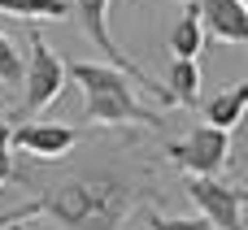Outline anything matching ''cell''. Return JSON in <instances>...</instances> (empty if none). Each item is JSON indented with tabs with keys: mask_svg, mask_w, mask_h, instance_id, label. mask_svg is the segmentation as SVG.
<instances>
[{
	"mask_svg": "<svg viewBox=\"0 0 248 230\" xmlns=\"http://www.w3.org/2000/svg\"><path fill=\"white\" fill-rule=\"evenodd\" d=\"M135 200H140L135 178L118 170H87L57 183L39 200V213H48L61 230H118L122 217L135 209Z\"/></svg>",
	"mask_w": 248,
	"mask_h": 230,
	"instance_id": "obj_1",
	"label": "cell"
},
{
	"mask_svg": "<svg viewBox=\"0 0 248 230\" xmlns=\"http://www.w3.org/2000/svg\"><path fill=\"white\" fill-rule=\"evenodd\" d=\"M65 74L78 83V91H83V113H87V122H96V126H161V117L153 113V109H144L140 104V96H135V78L131 74H122L118 65H96V61H74V65H65Z\"/></svg>",
	"mask_w": 248,
	"mask_h": 230,
	"instance_id": "obj_2",
	"label": "cell"
},
{
	"mask_svg": "<svg viewBox=\"0 0 248 230\" xmlns=\"http://www.w3.org/2000/svg\"><path fill=\"white\" fill-rule=\"evenodd\" d=\"M109 4H113V0H74V4H70V13L78 17V26H83V35L96 43V52H105V61H109V65H118L122 74H131V78H135V87H144L148 96H157V100L174 104L170 87H166V83H157V78H148V74L131 61V52H122V48H118V39L109 35Z\"/></svg>",
	"mask_w": 248,
	"mask_h": 230,
	"instance_id": "obj_3",
	"label": "cell"
},
{
	"mask_svg": "<svg viewBox=\"0 0 248 230\" xmlns=\"http://www.w3.org/2000/svg\"><path fill=\"white\" fill-rule=\"evenodd\" d=\"M65 61L44 43V35L39 30H31V61H26V70H22V109L26 113H39V109H48L61 91H65Z\"/></svg>",
	"mask_w": 248,
	"mask_h": 230,
	"instance_id": "obj_4",
	"label": "cell"
},
{
	"mask_svg": "<svg viewBox=\"0 0 248 230\" xmlns=\"http://www.w3.org/2000/svg\"><path fill=\"white\" fill-rule=\"evenodd\" d=\"M166 157H170L179 170H187L192 178H214V174H222V165H227V157H231V130L205 122V126H196L187 139L170 144Z\"/></svg>",
	"mask_w": 248,
	"mask_h": 230,
	"instance_id": "obj_5",
	"label": "cell"
},
{
	"mask_svg": "<svg viewBox=\"0 0 248 230\" xmlns=\"http://www.w3.org/2000/svg\"><path fill=\"white\" fill-rule=\"evenodd\" d=\"M187 200L201 209L209 230H244V191L231 187V183H218V174L214 178H192Z\"/></svg>",
	"mask_w": 248,
	"mask_h": 230,
	"instance_id": "obj_6",
	"label": "cell"
},
{
	"mask_svg": "<svg viewBox=\"0 0 248 230\" xmlns=\"http://www.w3.org/2000/svg\"><path fill=\"white\" fill-rule=\"evenodd\" d=\"M9 144L13 148H26L39 161H57V157H65L78 144V130L74 126H61V122H22V126L9 130Z\"/></svg>",
	"mask_w": 248,
	"mask_h": 230,
	"instance_id": "obj_7",
	"label": "cell"
},
{
	"mask_svg": "<svg viewBox=\"0 0 248 230\" xmlns=\"http://www.w3.org/2000/svg\"><path fill=\"white\" fill-rule=\"evenodd\" d=\"M196 9H201V26L209 39L248 43V9L240 0H196Z\"/></svg>",
	"mask_w": 248,
	"mask_h": 230,
	"instance_id": "obj_8",
	"label": "cell"
},
{
	"mask_svg": "<svg viewBox=\"0 0 248 230\" xmlns=\"http://www.w3.org/2000/svg\"><path fill=\"white\" fill-rule=\"evenodd\" d=\"M244 113H248V78L235 83V87H227V91H218L205 104V122L209 126H222V130H235L244 122Z\"/></svg>",
	"mask_w": 248,
	"mask_h": 230,
	"instance_id": "obj_9",
	"label": "cell"
},
{
	"mask_svg": "<svg viewBox=\"0 0 248 230\" xmlns=\"http://www.w3.org/2000/svg\"><path fill=\"white\" fill-rule=\"evenodd\" d=\"M170 52H174V57H187V61H196V57L205 52V26H201L196 0H183V17H179L174 30H170Z\"/></svg>",
	"mask_w": 248,
	"mask_h": 230,
	"instance_id": "obj_10",
	"label": "cell"
},
{
	"mask_svg": "<svg viewBox=\"0 0 248 230\" xmlns=\"http://www.w3.org/2000/svg\"><path fill=\"white\" fill-rule=\"evenodd\" d=\"M0 13L22 22H61L70 17V0H0Z\"/></svg>",
	"mask_w": 248,
	"mask_h": 230,
	"instance_id": "obj_11",
	"label": "cell"
},
{
	"mask_svg": "<svg viewBox=\"0 0 248 230\" xmlns=\"http://www.w3.org/2000/svg\"><path fill=\"white\" fill-rule=\"evenodd\" d=\"M166 87H170L174 104H196V100H201V65H196V61H187V57H174Z\"/></svg>",
	"mask_w": 248,
	"mask_h": 230,
	"instance_id": "obj_12",
	"label": "cell"
},
{
	"mask_svg": "<svg viewBox=\"0 0 248 230\" xmlns=\"http://www.w3.org/2000/svg\"><path fill=\"white\" fill-rule=\"evenodd\" d=\"M0 83H9V87H17L22 83V52L0 35Z\"/></svg>",
	"mask_w": 248,
	"mask_h": 230,
	"instance_id": "obj_13",
	"label": "cell"
},
{
	"mask_svg": "<svg viewBox=\"0 0 248 230\" xmlns=\"http://www.w3.org/2000/svg\"><path fill=\"white\" fill-rule=\"evenodd\" d=\"M148 230H209L205 217H153Z\"/></svg>",
	"mask_w": 248,
	"mask_h": 230,
	"instance_id": "obj_14",
	"label": "cell"
},
{
	"mask_svg": "<svg viewBox=\"0 0 248 230\" xmlns=\"http://www.w3.org/2000/svg\"><path fill=\"white\" fill-rule=\"evenodd\" d=\"M9 130H13V126L0 122V187L13 178V144H9Z\"/></svg>",
	"mask_w": 248,
	"mask_h": 230,
	"instance_id": "obj_15",
	"label": "cell"
},
{
	"mask_svg": "<svg viewBox=\"0 0 248 230\" xmlns=\"http://www.w3.org/2000/svg\"><path fill=\"white\" fill-rule=\"evenodd\" d=\"M26 217H39V200H35V204H26V209H9V213H0V230L13 226V222H26Z\"/></svg>",
	"mask_w": 248,
	"mask_h": 230,
	"instance_id": "obj_16",
	"label": "cell"
},
{
	"mask_svg": "<svg viewBox=\"0 0 248 230\" xmlns=\"http://www.w3.org/2000/svg\"><path fill=\"white\" fill-rule=\"evenodd\" d=\"M244 230H248V191H244Z\"/></svg>",
	"mask_w": 248,
	"mask_h": 230,
	"instance_id": "obj_17",
	"label": "cell"
},
{
	"mask_svg": "<svg viewBox=\"0 0 248 230\" xmlns=\"http://www.w3.org/2000/svg\"><path fill=\"white\" fill-rule=\"evenodd\" d=\"M0 117H4V104H0Z\"/></svg>",
	"mask_w": 248,
	"mask_h": 230,
	"instance_id": "obj_18",
	"label": "cell"
},
{
	"mask_svg": "<svg viewBox=\"0 0 248 230\" xmlns=\"http://www.w3.org/2000/svg\"><path fill=\"white\" fill-rule=\"evenodd\" d=\"M240 4H244V9H248V0H240Z\"/></svg>",
	"mask_w": 248,
	"mask_h": 230,
	"instance_id": "obj_19",
	"label": "cell"
}]
</instances>
